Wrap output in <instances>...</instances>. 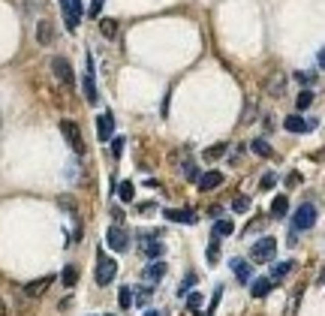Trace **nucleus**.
<instances>
[{
    "label": "nucleus",
    "instance_id": "1",
    "mask_svg": "<svg viewBox=\"0 0 325 316\" xmlns=\"http://www.w3.org/2000/svg\"><path fill=\"white\" fill-rule=\"evenodd\" d=\"M274 253H277V241H274V235H265V238H259V241L253 244L250 256H253V262H271V259H274Z\"/></svg>",
    "mask_w": 325,
    "mask_h": 316
},
{
    "label": "nucleus",
    "instance_id": "2",
    "mask_svg": "<svg viewBox=\"0 0 325 316\" xmlns=\"http://www.w3.org/2000/svg\"><path fill=\"white\" fill-rule=\"evenodd\" d=\"M118 274V262L112 256H102V247H99V262H97V283L99 286H109Z\"/></svg>",
    "mask_w": 325,
    "mask_h": 316
},
{
    "label": "nucleus",
    "instance_id": "3",
    "mask_svg": "<svg viewBox=\"0 0 325 316\" xmlns=\"http://www.w3.org/2000/svg\"><path fill=\"white\" fill-rule=\"evenodd\" d=\"M313 223H316V208H313V205H301L292 217V232H304V229H310Z\"/></svg>",
    "mask_w": 325,
    "mask_h": 316
},
{
    "label": "nucleus",
    "instance_id": "4",
    "mask_svg": "<svg viewBox=\"0 0 325 316\" xmlns=\"http://www.w3.org/2000/svg\"><path fill=\"white\" fill-rule=\"evenodd\" d=\"M61 133H64L66 145L72 148V151H78V154H85V142H82V129L72 124V121H61Z\"/></svg>",
    "mask_w": 325,
    "mask_h": 316
},
{
    "label": "nucleus",
    "instance_id": "5",
    "mask_svg": "<svg viewBox=\"0 0 325 316\" xmlns=\"http://www.w3.org/2000/svg\"><path fill=\"white\" fill-rule=\"evenodd\" d=\"M82 94L85 99L91 102V106H97V82H94V58H88V72H85V78H82Z\"/></svg>",
    "mask_w": 325,
    "mask_h": 316
},
{
    "label": "nucleus",
    "instance_id": "6",
    "mask_svg": "<svg viewBox=\"0 0 325 316\" xmlns=\"http://www.w3.org/2000/svg\"><path fill=\"white\" fill-rule=\"evenodd\" d=\"M105 244H109L112 250L124 253L127 247H130V232H127V229H118V226H115V229H109V232H105Z\"/></svg>",
    "mask_w": 325,
    "mask_h": 316
},
{
    "label": "nucleus",
    "instance_id": "7",
    "mask_svg": "<svg viewBox=\"0 0 325 316\" xmlns=\"http://www.w3.org/2000/svg\"><path fill=\"white\" fill-rule=\"evenodd\" d=\"M51 72H55V78H61L66 88H72L75 85V72H72V66H69V61L66 58H55L51 61Z\"/></svg>",
    "mask_w": 325,
    "mask_h": 316
},
{
    "label": "nucleus",
    "instance_id": "8",
    "mask_svg": "<svg viewBox=\"0 0 325 316\" xmlns=\"http://www.w3.org/2000/svg\"><path fill=\"white\" fill-rule=\"evenodd\" d=\"M97 136L99 142H112L115 139V115L112 112H102L97 118Z\"/></svg>",
    "mask_w": 325,
    "mask_h": 316
},
{
    "label": "nucleus",
    "instance_id": "9",
    "mask_svg": "<svg viewBox=\"0 0 325 316\" xmlns=\"http://www.w3.org/2000/svg\"><path fill=\"white\" fill-rule=\"evenodd\" d=\"M220 184H223V172H217V169H211V172H205V175H199V178H196V187L202 190V193L220 187Z\"/></svg>",
    "mask_w": 325,
    "mask_h": 316
},
{
    "label": "nucleus",
    "instance_id": "10",
    "mask_svg": "<svg viewBox=\"0 0 325 316\" xmlns=\"http://www.w3.org/2000/svg\"><path fill=\"white\" fill-rule=\"evenodd\" d=\"M64 15H66V28H69V31H75V28H78V21H82V0H66Z\"/></svg>",
    "mask_w": 325,
    "mask_h": 316
},
{
    "label": "nucleus",
    "instance_id": "11",
    "mask_svg": "<svg viewBox=\"0 0 325 316\" xmlns=\"http://www.w3.org/2000/svg\"><path fill=\"white\" fill-rule=\"evenodd\" d=\"M36 42H39V45H51V42H55V24H51V21L42 18V21L36 24Z\"/></svg>",
    "mask_w": 325,
    "mask_h": 316
},
{
    "label": "nucleus",
    "instance_id": "12",
    "mask_svg": "<svg viewBox=\"0 0 325 316\" xmlns=\"http://www.w3.org/2000/svg\"><path fill=\"white\" fill-rule=\"evenodd\" d=\"M229 265H232V271L238 274V280H241V283H250V280H253V265H247L244 259H232Z\"/></svg>",
    "mask_w": 325,
    "mask_h": 316
},
{
    "label": "nucleus",
    "instance_id": "13",
    "mask_svg": "<svg viewBox=\"0 0 325 316\" xmlns=\"http://www.w3.org/2000/svg\"><path fill=\"white\" fill-rule=\"evenodd\" d=\"M274 283H277V280H271V277H262V280L253 277V280H250V292H253V298H265V295L274 289Z\"/></svg>",
    "mask_w": 325,
    "mask_h": 316
},
{
    "label": "nucleus",
    "instance_id": "14",
    "mask_svg": "<svg viewBox=\"0 0 325 316\" xmlns=\"http://www.w3.org/2000/svg\"><path fill=\"white\" fill-rule=\"evenodd\" d=\"M283 126H286L289 133H307V129H313V121H304L301 115H289V118L283 121Z\"/></svg>",
    "mask_w": 325,
    "mask_h": 316
},
{
    "label": "nucleus",
    "instance_id": "15",
    "mask_svg": "<svg viewBox=\"0 0 325 316\" xmlns=\"http://www.w3.org/2000/svg\"><path fill=\"white\" fill-rule=\"evenodd\" d=\"M118 31H121V24H118L115 18H99V33H102V39H118Z\"/></svg>",
    "mask_w": 325,
    "mask_h": 316
},
{
    "label": "nucleus",
    "instance_id": "16",
    "mask_svg": "<svg viewBox=\"0 0 325 316\" xmlns=\"http://www.w3.org/2000/svg\"><path fill=\"white\" fill-rule=\"evenodd\" d=\"M166 220H175V223H196V211L193 208H184V211H166Z\"/></svg>",
    "mask_w": 325,
    "mask_h": 316
},
{
    "label": "nucleus",
    "instance_id": "17",
    "mask_svg": "<svg viewBox=\"0 0 325 316\" xmlns=\"http://www.w3.org/2000/svg\"><path fill=\"white\" fill-rule=\"evenodd\" d=\"M51 280H55V277H39L36 283H28V286H24V292H28L31 298H39V295H42V292L51 286Z\"/></svg>",
    "mask_w": 325,
    "mask_h": 316
},
{
    "label": "nucleus",
    "instance_id": "18",
    "mask_svg": "<svg viewBox=\"0 0 325 316\" xmlns=\"http://www.w3.org/2000/svg\"><path fill=\"white\" fill-rule=\"evenodd\" d=\"M286 211H289V202H286V196H277L274 202H271V217H286Z\"/></svg>",
    "mask_w": 325,
    "mask_h": 316
},
{
    "label": "nucleus",
    "instance_id": "19",
    "mask_svg": "<svg viewBox=\"0 0 325 316\" xmlns=\"http://www.w3.org/2000/svg\"><path fill=\"white\" fill-rule=\"evenodd\" d=\"M292 268H295L292 259H289V262H277V265L271 268V280H280V277H286V274H289Z\"/></svg>",
    "mask_w": 325,
    "mask_h": 316
},
{
    "label": "nucleus",
    "instance_id": "20",
    "mask_svg": "<svg viewBox=\"0 0 325 316\" xmlns=\"http://www.w3.org/2000/svg\"><path fill=\"white\" fill-rule=\"evenodd\" d=\"M229 235H232V220H217L214 223V241L229 238Z\"/></svg>",
    "mask_w": 325,
    "mask_h": 316
},
{
    "label": "nucleus",
    "instance_id": "21",
    "mask_svg": "<svg viewBox=\"0 0 325 316\" xmlns=\"http://www.w3.org/2000/svg\"><path fill=\"white\" fill-rule=\"evenodd\" d=\"M118 196H121V202H132L136 199V187H132L130 181H121L118 184Z\"/></svg>",
    "mask_w": 325,
    "mask_h": 316
},
{
    "label": "nucleus",
    "instance_id": "22",
    "mask_svg": "<svg viewBox=\"0 0 325 316\" xmlns=\"http://www.w3.org/2000/svg\"><path fill=\"white\" fill-rule=\"evenodd\" d=\"M61 280H64V286H75L78 283V271H75V265H66L64 271H61Z\"/></svg>",
    "mask_w": 325,
    "mask_h": 316
},
{
    "label": "nucleus",
    "instance_id": "23",
    "mask_svg": "<svg viewBox=\"0 0 325 316\" xmlns=\"http://www.w3.org/2000/svg\"><path fill=\"white\" fill-rule=\"evenodd\" d=\"M202 304H205V301H202V295H199V292H193V295H187V310H190L193 316H199V313H202Z\"/></svg>",
    "mask_w": 325,
    "mask_h": 316
},
{
    "label": "nucleus",
    "instance_id": "24",
    "mask_svg": "<svg viewBox=\"0 0 325 316\" xmlns=\"http://www.w3.org/2000/svg\"><path fill=\"white\" fill-rule=\"evenodd\" d=\"M166 262H154V265H148V280H160V277H166Z\"/></svg>",
    "mask_w": 325,
    "mask_h": 316
},
{
    "label": "nucleus",
    "instance_id": "25",
    "mask_svg": "<svg viewBox=\"0 0 325 316\" xmlns=\"http://www.w3.org/2000/svg\"><path fill=\"white\" fill-rule=\"evenodd\" d=\"M232 211L247 214V211H250V196H235V199H232Z\"/></svg>",
    "mask_w": 325,
    "mask_h": 316
},
{
    "label": "nucleus",
    "instance_id": "26",
    "mask_svg": "<svg viewBox=\"0 0 325 316\" xmlns=\"http://www.w3.org/2000/svg\"><path fill=\"white\" fill-rule=\"evenodd\" d=\"M229 148H226V142H220V145H211L205 154H202V160H217V157H223Z\"/></svg>",
    "mask_w": 325,
    "mask_h": 316
},
{
    "label": "nucleus",
    "instance_id": "27",
    "mask_svg": "<svg viewBox=\"0 0 325 316\" xmlns=\"http://www.w3.org/2000/svg\"><path fill=\"white\" fill-rule=\"evenodd\" d=\"M253 154H259V157H271V145L265 142V139H253Z\"/></svg>",
    "mask_w": 325,
    "mask_h": 316
},
{
    "label": "nucleus",
    "instance_id": "28",
    "mask_svg": "<svg viewBox=\"0 0 325 316\" xmlns=\"http://www.w3.org/2000/svg\"><path fill=\"white\" fill-rule=\"evenodd\" d=\"M163 250H166V247H163L160 241H154V244L148 241V244H145V256H148V259H157V256H163Z\"/></svg>",
    "mask_w": 325,
    "mask_h": 316
},
{
    "label": "nucleus",
    "instance_id": "29",
    "mask_svg": "<svg viewBox=\"0 0 325 316\" xmlns=\"http://www.w3.org/2000/svg\"><path fill=\"white\" fill-rule=\"evenodd\" d=\"M118 301H121V307H124V310H127V307H132V289H127V286H124V289L118 292Z\"/></svg>",
    "mask_w": 325,
    "mask_h": 316
},
{
    "label": "nucleus",
    "instance_id": "30",
    "mask_svg": "<svg viewBox=\"0 0 325 316\" xmlns=\"http://www.w3.org/2000/svg\"><path fill=\"white\" fill-rule=\"evenodd\" d=\"M274 184H277V175H274V172H265V175H262V184H259V187H262V190H271Z\"/></svg>",
    "mask_w": 325,
    "mask_h": 316
},
{
    "label": "nucleus",
    "instance_id": "31",
    "mask_svg": "<svg viewBox=\"0 0 325 316\" xmlns=\"http://www.w3.org/2000/svg\"><path fill=\"white\" fill-rule=\"evenodd\" d=\"M208 262H211V265L220 262V247H217V241H211V247H208Z\"/></svg>",
    "mask_w": 325,
    "mask_h": 316
},
{
    "label": "nucleus",
    "instance_id": "32",
    "mask_svg": "<svg viewBox=\"0 0 325 316\" xmlns=\"http://www.w3.org/2000/svg\"><path fill=\"white\" fill-rule=\"evenodd\" d=\"M310 102H313V94H310V91H301V94H298V109H307Z\"/></svg>",
    "mask_w": 325,
    "mask_h": 316
},
{
    "label": "nucleus",
    "instance_id": "33",
    "mask_svg": "<svg viewBox=\"0 0 325 316\" xmlns=\"http://www.w3.org/2000/svg\"><path fill=\"white\" fill-rule=\"evenodd\" d=\"M112 154H115V157H121V154H124V139H121V136H115V139H112Z\"/></svg>",
    "mask_w": 325,
    "mask_h": 316
},
{
    "label": "nucleus",
    "instance_id": "34",
    "mask_svg": "<svg viewBox=\"0 0 325 316\" xmlns=\"http://www.w3.org/2000/svg\"><path fill=\"white\" fill-rule=\"evenodd\" d=\"M268 91H274V96L283 94V75H274V88H268Z\"/></svg>",
    "mask_w": 325,
    "mask_h": 316
},
{
    "label": "nucleus",
    "instance_id": "35",
    "mask_svg": "<svg viewBox=\"0 0 325 316\" xmlns=\"http://www.w3.org/2000/svg\"><path fill=\"white\" fill-rule=\"evenodd\" d=\"M184 175H187L190 181H196V178H199V175H196V166H193V163H184Z\"/></svg>",
    "mask_w": 325,
    "mask_h": 316
},
{
    "label": "nucleus",
    "instance_id": "36",
    "mask_svg": "<svg viewBox=\"0 0 325 316\" xmlns=\"http://www.w3.org/2000/svg\"><path fill=\"white\" fill-rule=\"evenodd\" d=\"M193 283H196V274H187V277H184V283H181V292L193 289Z\"/></svg>",
    "mask_w": 325,
    "mask_h": 316
},
{
    "label": "nucleus",
    "instance_id": "37",
    "mask_svg": "<svg viewBox=\"0 0 325 316\" xmlns=\"http://www.w3.org/2000/svg\"><path fill=\"white\" fill-rule=\"evenodd\" d=\"M298 184H301V175H298V172H292V175L286 178V187H298Z\"/></svg>",
    "mask_w": 325,
    "mask_h": 316
},
{
    "label": "nucleus",
    "instance_id": "38",
    "mask_svg": "<svg viewBox=\"0 0 325 316\" xmlns=\"http://www.w3.org/2000/svg\"><path fill=\"white\" fill-rule=\"evenodd\" d=\"M154 208H157L154 202H145V205H139V211H142V214H154Z\"/></svg>",
    "mask_w": 325,
    "mask_h": 316
},
{
    "label": "nucleus",
    "instance_id": "39",
    "mask_svg": "<svg viewBox=\"0 0 325 316\" xmlns=\"http://www.w3.org/2000/svg\"><path fill=\"white\" fill-rule=\"evenodd\" d=\"M99 12H102V0H94L91 3V15H99Z\"/></svg>",
    "mask_w": 325,
    "mask_h": 316
},
{
    "label": "nucleus",
    "instance_id": "40",
    "mask_svg": "<svg viewBox=\"0 0 325 316\" xmlns=\"http://www.w3.org/2000/svg\"><path fill=\"white\" fill-rule=\"evenodd\" d=\"M316 63H319V69L325 66V51H322V48H319V55H316Z\"/></svg>",
    "mask_w": 325,
    "mask_h": 316
},
{
    "label": "nucleus",
    "instance_id": "41",
    "mask_svg": "<svg viewBox=\"0 0 325 316\" xmlns=\"http://www.w3.org/2000/svg\"><path fill=\"white\" fill-rule=\"evenodd\" d=\"M145 316H160L157 310H145Z\"/></svg>",
    "mask_w": 325,
    "mask_h": 316
},
{
    "label": "nucleus",
    "instance_id": "42",
    "mask_svg": "<svg viewBox=\"0 0 325 316\" xmlns=\"http://www.w3.org/2000/svg\"><path fill=\"white\" fill-rule=\"evenodd\" d=\"M64 6H66V0H61V9H64Z\"/></svg>",
    "mask_w": 325,
    "mask_h": 316
}]
</instances>
